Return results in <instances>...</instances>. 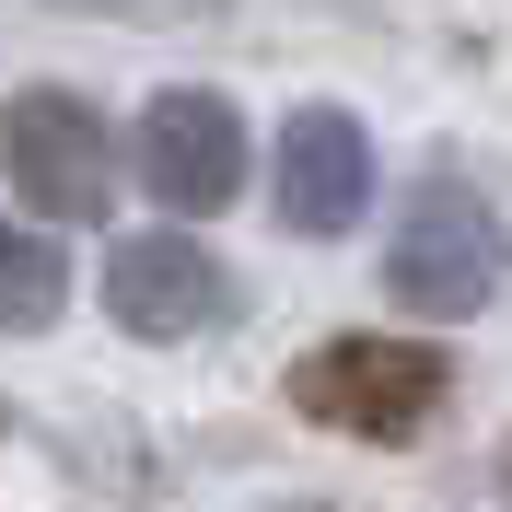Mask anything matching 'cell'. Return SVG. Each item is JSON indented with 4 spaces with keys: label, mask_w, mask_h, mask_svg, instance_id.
Instances as JSON below:
<instances>
[{
    "label": "cell",
    "mask_w": 512,
    "mask_h": 512,
    "mask_svg": "<svg viewBox=\"0 0 512 512\" xmlns=\"http://www.w3.org/2000/svg\"><path fill=\"white\" fill-rule=\"evenodd\" d=\"M70 303V245H47L35 222H0V326L24 338Z\"/></svg>",
    "instance_id": "52a82bcc"
},
{
    "label": "cell",
    "mask_w": 512,
    "mask_h": 512,
    "mask_svg": "<svg viewBox=\"0 0 512 512\" xmlns=\"http://www.w3.org/2000/svg\"><path fill=\"white\" fill-rule=\"evenodd\" d=\"M501 501H512V443H501Z\"/></svg>",
    "instance_id": "ba28073f"
},
{
    "label": "cell",
    "mask_w": 512,
    "mask_h": 512,
    "mask_svg": "<svg viewBox=\"0 0 512 512\" xmlns=\"http://www.w3.org/2000/svg\"><path fill=\"white\" fill-rule=\"evenodd\" d=\"M0 163H12L24 210H47V222H94L105 187H117V140H105V117L82 94H59V82L12 94V117H0Z\"/></svg>",
    "instance_id": "3957f363"
},
{
    "label": "cell",
    "mask_w": 512,
    "mask_h": 512,
    "mask_svg": "<svg viewBox=\"0 0 512 512\" xmlns=\"http://www.w3.org/2000/svg\"><path fill=\"white\" fill-rule=\"evenodd\" d=\"M105 315L128 338H210L233 315V280H222V256L187 245V233H128L105 256Z\"/></svg>",
    "instance_id": "277c9868"
},
{
    "label": "cell",
    "mask_w": 512,
    "mask_h": 512,
    "mask_svg": "<svg viewBox=\"0 0 512 512\" xmlns=\"http://www.w3.org/2000/svg\"><path fill=\"white\" fill-rule=\"evenodd\" d=\"M443 384L454 373L431 338H326V350L291 361V408L315 431H350V443H419Z\"/></svg>",
    "instance_id": "6da1fadb"
},
{
    "label": "cell",
    "mask_w": 512,
    "mask_h": 512,
    "mask_svg": "<svg viewBox=\"0 0 512 512\" xmlns=\"http://www.w3.org/2000/svg\"><path fill=\"white\" fill-rule=\"evenodd\" d=\"M140 175L163 210H233L245 198V117L222 94H152L140 105Z\"/></svg>",
    "instance_id": "5b68a950"
},
{
    "label": "cell",
    "mask_w": 512,
    "mask_h": 512,
    "mask_svg": "<svg viewBox=\"0 0 512 512\" xmlns=\"http://www.w3.org/2000/svg\"><path fill=\"white\" fill-rule=\"evenodd\" d=\"M501 268H512V233H501V210L489 198H466V187H419L408 198V222H396V245H384V291L408 303V315H478L489 291H501Z\"/></svg>",
    "instance_id": "7a4b0ae2"
},
{
    "label": "cell",
    "mask_w": 512,
    "mask_h": 512,
    "mask_svg": "<svg viewBox=\"0 0 512 512\" xmlns=\"http://www.w3.org/2000/svg\"><path fill=\"white\" fill-rule=\"evenodd\" d=\"M373 198V140L350 105H303L280 128V222L291 233H350Z\"/></svg>",
    "instance_id": "8992f818"
}]
</instances>
